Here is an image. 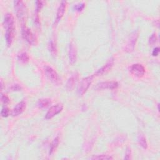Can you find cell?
<instances>
[{
  "mask_svg": "<svg viewBox=\"0 0 160 160\" xmlns=\"http://www.w3.org/2000/svg\"><path fill=\"white\" fill-rule=\"evenodd\" d=\"M44 3H45L44 2H42V1H37L36 2V12L37 14L42 9V8L44 6Z\"/></svg>",
  "mask_w": 160,
  "mask_h": 160,
  "instance_id": "obj_21",
  "label": "cell"
},
{
  "mask_svg": "<svg viewBox=\"0 0 160 160\" xmlns=\"http://www.w3.org/2000/svg\"><path fill=\"white\" fill-rule=\"evenodd\" d=\"M26 107V103L25 101H22L18 103L12 110L11 115L13 116H18L22 114L25 111Z\"/></svg>",
  "mask_w": 160,
  "mask_h": 160,
  "instance_id": "obj_11",
  "label": "cell"
},
{
  "mask_svg": "<svg viewBox=\"0 0 160 160\" xmlns=\"http://www.w3.org/2000/svg\"><path fill=\"white\" fill-rule=\"evenodd\" d=\"M159 47H156L153 50L152 54H153V57H157V56L159 54Z\"/></svg>",
  "mask_w": 160,
  "mask_h": 160,
  "instance_id": "obj_27",
  "label": "cell"
},
{
  "mask_svg": "<svg viewBox=\"0 0 160 160\" xmlns=\"http://www.w3.org/2000/svg\"><path fill=\"white\" fill-rule=\"evenodd\" d=\"M93 75L88 76L82 80L78 87V94L79 96H83L86 93L93 82Z\"/></svg>",
  "mask_w": 160,
  "mask_h": 160,
  "instance_id": "obj_3",
  "label": "cell"
},
{
  "mask_svg": "<svg viewBox=\"0 0 160 160\" xmlns=\"http://www.w3.org/2000/svg\"><path fill=\"white\" fill-rule=\"evenodd\" d=\"M1 100L2 102L4 104V105H7V104H8L10 102V98L7 97L6 95L4 94H2V97H1Z\"/></svg>",
  "mask_w": 160,
  "mask_h": 160,
  "instance_id": "obj_23",
  "label": "cell"
},
{
  "mask_svg": "<svg viewBox=\"0 0 160 160\" xmlns=\"http://www.w3.org/2000/svg\"><path fill=\"white\" fill-rule=\"evenodd\" d=\"M66 7V2L65 1L61 2L58 8L57 17H56V21H57V23H58L63 17L64 14L65 13Z\"/></svg>",
  "mask_w": 160,
  "mask_h": 160,
  "instance_id": "obj_14",
  "label": "cell"
},
{
  "mask_svg": "<svg viewBox=\"0 0 160 160\" xmlns=\"http://www.w3.org/2000/svg\"><path fill=\"white\" fill-rule=\"evenodd\" d=\"M113 65H114V60L113 58H111L109 60V61L105 64V65L96 72L94 75L95 76H101L105 73H106L107 72H108L109 70L111 69Z\"/></svg>",
  "mask_w": 160,
  "mask_h": 160,
  "instance_id": "obj_10",
  "label": "cell"
},
{
  "mask_svg": "<svg viewBox=\"0 0 160 160\" xmlns=\"http://www.w3.org/2000/svg\"><path fill=\"white\" fill-rule=\"evenodd\" d=\"M145 68L140 64H134L130 68L131 73L136 77L141 78L145 74Z\"/></svg>",
  "mask_w": 160,
  "mask_h": 160,
  "instance_id": "obj_8",
  "label": "cell"
},
{
  "mask_svg": "<svg viewBox=\"0 0 160 160\" xmlns=\"http://www.w3.org/2000/svg\"><path fill=\"white\" fill-rule=\"evenodd\" d=\"M91 159H113V158L109 155H97L96 156H93V158H91Z\"/></svg>",
  "mask_w": 160,
  "mask_h": 160,
  "instance_id": "obj_19",
  "label": "cell"
},
{
  "mask_svg": "<svg viewBox=\"0 0 160 160\" xmlns=\"http://www.w3.org/2000/svg\"><path fill=\"white\" fill-rule=\"evenodd\" d=\"M138 36H139L138 30H136L133 31V33L130 35L128 38V43L125 47V51L126 52L131 53L134 51Z\"/></svg>",
  "mask_w": 160,
  "mask_h": 160,
  "instance_id": "obj_4",
  "label": "cell"
},
{
  "mask_svg": "<svg viewBox=\"0 0 160 160\" xmlns=\"http://www.w3.org/2000/svg\"><path fill=\"white\" fill-rule=\"evenodd\" d=\"M50 51L52 54H56L57 53V46H56L55 43L53 41H51L49 45Z\"/></svg>",
  "mask_w": 160,
  "mask_h": 160,
  "instance_id": "obj_20",
  "label": "cell"
},
{
  "mask_svg": "<svg viewBox=\"0 0 160 160\" xmlns=\"http://www.w3.org/2000/svg\"><path fill=\"white\" fill-rule=\"evenodd\" d=\"M18 59L22 63H27L29 61V56L27 53L23 52L18 55Z\"/></svg>",
  "mask_w": 160,
  "mask_h": 160,
  "instance_id": "obj_17",
  "label": "cell"
},
{
  "mask_svg": "<svg viewBox=\"0 0 160 160\" xmlns=\"http://www.w3.org/2000/svg\"><path fill=\"white\" fill-rule=\"evenodd\" d=\"M119 84L117 82H103L98 83L96 87L97 90H115L118 88Z\"/></svg>",
  "mask_w": 160,
  "mask_h": 160,
  "instance_id": "obj_9",
  "label": "cell"
},
{
  "mask_svg": "<svg viewBox=\"0 0 160 160\" xmlns=\"http://www.w3.org/2000/svg\"><path fill=\"white\" fill-rule=\"evenodd\" d=\"M130 156H131V149H127V151L126 152V156L125 157V159H130Z\"/></svg>",
  "mask_w": 160,
  "mask_h": 160,
  "instance_id": "obj_28",
  "label": "cell"
},
{
  "mask_svg": "<svg viewBox=\"0 0 160 160\" xmlns=\"http://www.w3.org/2000/svg\"><path fill=\"white\" fill-rule=\"evenodd\" d=\"M85 3H80L78 5H76L74 6V8L77 11L79 12V11H82L85 8Z\"/></svg>",
  "mask_w": 160,
  "mask_h": 160,
  "instance_id": "obj_25",
  "label": "cell"
},
{
  "mask_svg": "<svg viewBox=\"0 0 160 160\" xmlns=\"http://www.w3.org/2000/svg\"><path fill=\"white\" fill-rule=\"evenodd\" d=\"M45 73L46 77L48 78V79L50 80L52 83L54 84L59 83L60 81V76L57 73V71H56L53 68L48 65L45 66Z\"/></svg>",
  "mask_w": 160,
  "mask_h": 160,
  "instance_id": "obj_6",
  "label": "cell"
},
{
  "mask_svg": "<svg viewBox=\"0 0 160 160\" xmlns=\"http://www.w3.org/2000/svg\"><path fill=\"white\" fill-rule=\"evenodd\" d=\"M21 33L23 39H25L29 44L32 45H36L37 41L36 37L33 33V32L31 31V29L25 26H23L21 29Z\"/></svg>",
  "mask_w": 160,
  "mask_h": 160,
  "instance_id": "obj_5",
  "label": "cell"
},
{
  "mask_svg": "<svg viewBox=\"0 0 160 160\" xmlns=\"http://www.w3.org/2000/svg\"><path fill=\"white\" fill-rule=\"evenodd\" d=\"M156 40H157V37L155 33L152 35L149 39V43L150 45H154L155 43H156Z\"/></svg>",
  "mask_w": 160,
  "mask_h": 160,
  "instance_id": "obj_24",
  "label": "cell"
},
{
  "mask_svg": "<svg viewBox=\"0 0 160 160\" xmlns=\"http://www.w3.org/2000/svg\"><path fill=\"white\" fill-rule=\"evenodd\" d=\"M51 100L50 99H41L39 100L38 105L40 108H46L47 107H48L51 105Z\"/></svg>",
  "mask_w": 160,
  "mask_h": 160,
  "instance_id": "obj_16",
  "label": "cell"
},
{
  "mask_svg": "<svg viewBox=\"0 0 160 160\" xmlns=\"http://www.w3.org/2000/svg\"><path fill=\"white\" fill-rule=\"evenodd\" d=\"M63 109V105L61 103H58L57 105L52 106L49 110L47 111L45 115L46 119H50L54 117L56 115H58L62 111Z\"/></svg>",
  "mask_w": 160,
  "mask_h": 160,
  "instance_id": "obj_7",
  "label": "cell"
},
{
  "mask_svg": "<svg viewBox=\"0 0 160 160\" xmlns=\"http://www.w3.org/2000/svg\"><path fill=\"white\" fill-rule=\"evenodd\" d=\"M3 25L6 29L5 39L8 46H10L14 38L15 30V23L13 16L11 13H7L4 18Z\"/></svg>",
  "mask_w": 160,
  "mask_h": 160,
  "instance_id": "obj_1",
  "label": "cell"
},
{
  "mask_svg": "<svg viewBox=\"0 0 160 160\" xmlns=\"http://www.w3.org/2000/svg\"><path fill=\"white\" fill-rule=\"evenodd\" d=\"M138 143L140 144V145L144 149H147L148 148V143L146 141V140L145 137H144L143 135L141 134L139 135L138 137Z\"/></svg>",
  "mask_w": 160,
  "mask_h": 160,
  "instance_id": "obj_18",
  "label": "cell"
},
{
  "mask_svg": "<svg viewBox=\"0 0 160 160\" xmlns=\"http://www.w3.org/2000/svg\"><path fill=\"white\" fill-rule=\"evenodd\" d=\"M10 115V110L7 107H3L1 111V115L3 118H6Z\"/></svg>",
  "mask_w": 160,
  "mask_h": 160,
  "instance_id": "obj_22",
  "label": "cell"
},
{
  "mask_svg": "<svg viewBox=\"0 0 160 160\" xmlns=\"http://www.w3.org/2000/svg\"><path fill=\"white\" fill-rule=\"evenodd\" d=\"M14 10L17 17L21 22H25L27 18L28 11L26 5L22 1H15Z\"/></svg>",
  "mask_w": 160,
  "mask_h": 160,
  "instance_id": "obj_2",
  "label": "cell"
},
{
  "mask_svg": "<svg viewBox=\"0 0 160 160\" xmlns=\"http://www.w3.org/2000/svg\"><path fill=\"white\" fill-rule=\"evenodd\" d=\"M79 79V74L78 73H75L72 75L68 79L66 83V88L68 91H72L75 87Z\"/></svg>",
  "mask_w": 160,
  "mask_h": 160,
  "instance_id": "obj_13",
  "label": "cell"
},
{
  "mask_svg": "<svg viewBox=\"0 0 160 160\" xmlns=\"http://www.w3.org/2000/svg\"><path fill=\"white\" fill-rule=\"evenodd\" d=\"M59 143H60V138L58 137H56L53 141H52V143H51L50 146V150H49V155H51L54 151L57 149V148H58V145H59Z\"/></svg>",
  "mask_w": 160,
  "mask_h": 160,
  "instance_id": "obj_15",
  "label": "cell"
},
{
  "mask_svg": "<svg viewBox=\"0 0 160 160\" xmlns=\"http://www.w3.org/2000/svg\"><path fill=\"white\" fill-rule=\"evenodd\" d=\"M1 89H2V90H3V82L2 80L1 81Z\"/></svg>",
  "mask_w": 160,
  "mask_h": 160,
  "instance_id": "obj_29",
  "label": "cell"
},
{
  "mask_svg": "<svg viewBox=\"0 0 160 160\" xmlns=\"http://www.w3.org/2000/svg\"><path fill=\"white\" fill-rule=\"evenodd\" d=\"M10 89L13 91H21V90H22L21 87L18 84H15V85H13L11 87Z\"/></svg>",
  "mask_w": 160,
  "mask_h": 160,
  "instance_id": "obj_26",
  "label": "cell"
},
{
  "mask_svg": "<svg viewBox=\"0 0 160 160\" xmlns=\"http://www.w3.org/2000/svg\"><path fill=\"white\" fill-rule=\"evenodd\" d=\"M77 59V51L76 48L73 42H71L69 48V60L71 65H73L76 61Z\"/></svg>",
  "mask_w": 160,
  "mask_h": 160,
  "instance_id": "obj_12",
  "label": "cell"
}]
</instances>
